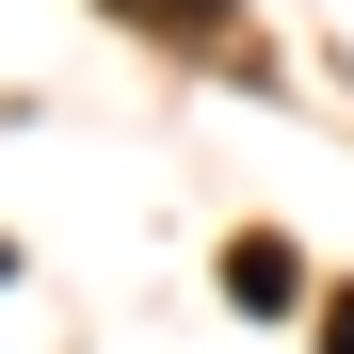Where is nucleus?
Masks as SVG:
<instances>
[{
  "label": "nucleus",
  "instance_id": "f257e3e1",
  "mask_svg": "<svg viewBox=\"0 0 354 354\" xmlns=\"http://www.w3.org/2000/svg\"><path fill=\"white\" fill-rule=\"evenodd\" d=\"M290 290H306L290 242H225V306H290Z\"/></svg>",
  "mask_w": 354,
  "mask_h": 354
},
{
  "label": "nucleus",
  "instance_id": "f03ea898",
  "mask_svg": "<svg viewBox=\"0 0 354 354\" xmlns=\"http://www.w3.org/2000/svg\"><path fill=\"white\" fill-rule=\"evenodd\" d=\"M113 17H145V32H177V48H225V17H242V0H113Z\"/></svg>",
  "mask_w": 354,
  "mask_h": 354
},
{
  "label": "nucleus",
  "instance_id": "7ed1b4c3",
  "mask_svg": "<svg viewBox=\"0 0 354 354\" xmlns=\"http://www.w3.org/2000/svg\"><path fill=\"white\" fill-rule=\"evenodd\" d=\"M322 354H354V290H338V306H322Z\"/></svg>",
  "mask_w": 354,
  "mask_h": 354
}]
</instances>
